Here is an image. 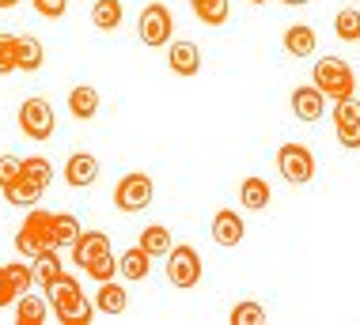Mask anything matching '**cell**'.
Here are the masks:
<instances>
[{"instance_id":"cell-1","label":"cell","mask_w":360,"mask_h":325,"mask_svg":"<svg viewBox=\"0 0 360 325\" xmlns=\"http://www.w3.org/2000/svg\"><path fill=\"white\" fill-rule=\"evenodd\" d=\"M46 299H50V307L57 310V321L61 325H91L95 310H99L95 303H87L80 280L69 277V272H61V277L46 288Z\"/></svg>"},{"instance_id":"cell-2","label":"cell","mask_w":360,"mask_h":325,"mask_svg":"<svg viewBox=\"0 0 360 325\" xmlns=\"http://www.w3.org/2000/svg\"><path fill=\"white\" fill-rule=\"evenodd\" d=\"M15 250L23 253L27 261L42 258L46 250H57V242H53V212H42L34 204V208L27 212L23 227L15 231Z\"/></svg>"},{"instance_id":"cell-3","label":"cell","mask_w":360,"mask_h":325,"mask_svg":"<svg viewBox=\"0 0 360 325\" xmlns=\"http://www.w3.org/2000/svg\"><path fill=\"white\" fill-rule=\"evenodd\" d=\"M311 80H315V87L330 98V102H342V98L356 95V76L342 57H319Z\"/></svg>"},{"instance_id":"cell-4","label":"cell","mask_w":360,"mask_h":325,"mask_svg":"<svg viewBox=\"0 0 360 325\" xmlns=\"http://www.w3.org/2000/svg\"><path fill=\"white\" fill-rule=\"evenodd\" d=\"M152 193H155V185H152L148 174L129 171V174L118 178V185H114V204H118L122 212H141V208L152 204Z\"/></svg>"},{"instance_id":"cell-5","label":"cell","mask_w":360,"mask_h":325,"mask_svg":"<svg viewBox=\"0 0 360 325\" xmlns=\"http://www.w3.org/2000/svg\"><path fill=\"white\" fill-rule=\"evenodd\" d=\"M277 171L285 174V182L292 185H307L311 178H315V155H311V147L304 144H281L277 152Z\"/></svg>"},{"instance_id":"cell-6","label":"cell","mask_w":360,"mask_h":325,"mask_svg":"<svg viewBox=\"0 0 360 325\" xmlns=\"http://www.w3.org/2000/svg\"><path fill=\"white\" fill-rule=\"evenodd\" d=\"M137 34L144 46H171V34H174V19H171V8L167 4H148L137 19Z\"/></svg>"},{"instance_id":"cell-7","label":"cell","mask_w":360,"mask_h":325,"mask_svg":"<svg viewBox=\"0 0 360 325\" xmlns=\"http://www.w3.org/2000/svg\"><path fill=\"white\" fill-rule=\"evenodd\" d=\"M201 253L193 250V246H171L167 253V280L174 284V288H193V284L201 280Z\"/></svg>"},{"instance_id":"cell-8","label":"cell","mask_w":360,"mask_h":325,"mask_svg":"<svg viewBox=\"0 0 360 325\" xmlns=\"http://www.w3.org/2000/svg\"><path fill=\"white\" fill-rule=\"evenodd\" d=\"M19 129H23L31 140H50L53 136V110L46 98H27L19 106Z\"/></svg>"},{"instance_id":"cell-9","label":"cell","mask_w":360,"mask_h":325,"mask_svg":"<svg viewBox=\"0 0 360 325\" xmlns=\"http://www.w3.org/2000/svg\"><path fill=\"white\" fill-rule=\"evenodd\" d=\"M212 242L224 246V250H231V246H239L243 242V234H247V227H243V220H239V212H231V208H220L217 215H212Z\"/></svg>"},{"instance_id":"cell-10","label":"cell","mask_w":360,"mask_h":325,"mask_svg":"<svg viewBox=\"0 0 360 325\" xmlns=\"http://www.w3.org/2000/svg\"><path fill=\"white\" fill-rule=\"evenodd\" d=\"M103 253H110V239L103 231H80V239L72 242V261L76 269H87L91 261H99Z\"/></svg>"},{"instance_id":"cell-11","label":"cell","mask_w":360,"mask_h":325,"mask_svg":"<svg viewBox=\"0 0 360 325\" xmlns=\"http://www.w3.org/2000/svg\"><path fill=\"white\" fill-rule=\"evenodd\" d=\"M323 110H326V95L319 91L315 84H304V87L292 91V114H296L300 121H319Z\"/></svg>"},{"instance_id":"cell-12","label":"cell","mask_w":360,"mask_h":325,"mask_svg":"<svg viewBox=\"0 0 360 325\" xmlns=\"http://www.w3.org/2000/svg\"><path fill=\"white\" fill-rule=\"evenodd\" d=\"M99 178V159L87 152H76L69 155V163H65V182L72 185V190H87V185H95Z\"/></svg>"},{"instance_id":"cell-13","label":"cell","mask_w":360,"mask_h":325,"mask_svg":"<svg viewBox=\"0 0 360 325\" xmlns=\"http://www.w3.org/2000/svg\"><path fill=\"white\" fill-rule=\"evenodd\" d=\"M167 65H171V72H179V76H198L201 72V49L193 42H171Z\"/></svg>"},{"instance_id":"cell-14","label":"cell","mask_w":360,"mask_h":325,"mask_svg":"<svg viewBox=\"0 0 360 325\" xmlns=\"http://www.w3.org/2000/svg\"><path fill=\"white\" fill-rule=\"evenodd\" d=\"M118 272L129 284H137V280H148V272H152V253L144 250V246L137 242L133 250H125L122 258H118Z\"/></svg>"},{"instance_id":"cell-15","label":"cell","mask_w":360,"mask_h":325,"mask_svg":"<svg viewBox=\"0 0 360 325\" xmlns=\"http://www.w3.org/2000/svg\"><path fill=\"white\" fill-rule=\"evenodd\" d=\"M239 201H243V208L262 212L269 201H274V193H269V182H266V178H258V174L243 178V185H239Z\"/></svg>"},{"instance_id":"cell-16","label":"cell","mask_w":360,"mask_h":325,"mask_svg":"<svg viewBox=\"0 0 360 325\" xmlns=\"http://www.w3.org/2000/svg\"><path fill=\"white\" fill-rule=\"evenodd\" d=\"M4 201L8 204H19V208H34V204L42 201V185L31 182L27 174H19L12 185H4Z\"/></svg>"},{"instance_id":"cell-17","label":"cell","mask_w":360,"mask_h":325,"mask_svg":"<svg viewBox=\"0 0 360 325\" xmlns=\"http://www.w3.org/2000/svg\"><path fill=\"white\" fill-rule=\"evenodd\" d=\"M95 307H99L103 314H110V318H118V314H125V307H129V295H125L122 284L103 280L99 284V295H95Z\"/></svg>"},{"instance_id":"cell-18","label":"cell","mask_w":360,"mask_h":325,"mask_svg":"<svg viewBox=\"0 0 360 325\" xmlns=\"http://www.w3.org/2000/svg\"><path fill=\"white\" fill-rule=\"evenodd\" d=\"M69 110H72V117H80V121H91V117L99 114V91L87 87V84L72 87L69 91Z\"/></svg>"},{"instance_id":"cell-19","label":"cell","mask_w":360,"mask_h":325,"mask_svg":"<svg viewBox=\"0 0 360 325\" xmlns=\"http://www.w3.org/2000/svg\"><path fill=\"white\" fill-rule=\"evenodd\" d=\"M122 15H125L122 0H95V8H91V23L99 27V31H118Z\"/></svg>"},{"instance_id":"cell-20","label":"cell","mask_w":360,"mask_h":325,"mask_svg":"<svg viewBox=\"0 0 360 325\" xmlns=\"http://www.w3.org/2000/svg\"><path fill=\"white\" fill-rule=\"evenodd\" d=\"M46 61V49L34 34H19V72H38Z\"/></svg>"},{"instance_id":"cell-21","label":"cell","mask_w":360,"mask_h":325,"mask_svg":"<svg viewBox=\"0 0 360 325\" xmlns=\"http://www.w3.org/2000/svg\"><path fill=\"white\" fill-rule=\"evenodd\" d=\"M190 8L205 27H224L228 23V12H231L228 0H190Z\"/></svg>"},{"instance_id":"cell-22","label":"cell","mask_w":360,"mask_h":325,"mask_svg":"<svg viewBox=\"0 0 360 325\" xmlns=\"http://www.w3.org/2000/svg\"><path fill=\"white\" fill-rule=\"evenodd\" d=\"M15 321L19 325H46V303L38 295H19L15 299Z\"/></svg>"},{"instance_id":"cell-23","label":"cell","mask_w":360,"mask_h":325,"mask_svg":"<svg viewBox=\"0 0 360 325\" xmlns=\"http://www.w3.org/2000/svg\"><path fill=\"white\" fill-rule=\"evenodd\" d=\"M285 49L292 57H311V53H315V31L304 27V23L288 27V31H285Z\"/></svg>"},{"instance_id":"cell-24","label":"cell","mask_w":360,"mask_h":325,"mask_svg":"<svg viewBox=\"0 0 360 325\" xmlns=\"http://www.w3.org/2000/svg\"><path fill=\"white\" fill-rule=\"evenodd\" d=\"M141 246L152 253V258H167L174 242H171V231L163 227V223H152V227L141 231Z\"/></svg>"},{"instance_id":"cell-25","label":"cell","mask_w":360,"mask_h":325,"mask_svg":"<svg viewBox=\"0 0 360 325\" xmlns=\"http://www.w3.org/2000/svg\"><path fill=\"white\" fill-rule=\"evenodd\" d=\"M80 220H76L72 212H57L53 215V242H57V250H61V246H72L76 239H80Z\"/></svg>"},{"instance_id":"cell-26","label":"cell","mask_w":360,"mask_h":325,"mask_svg":"<svg viewBox=\"0 0 360 325\" xmlns=\"http://www.w3.org/2000/svg\"><path fill=\"white\" fill-rule=\"evenodd\" d=\"M61 258H57V250H46L42 258H34V284L38 288H50V284L61 277Z\"/></svg>"},{"instance_id":"cell-27","label":"cell","mask_w":360,"mask_h":325,"mask_svg":"<svg viewBox=\"0 0 360 325\" xmlns=\"http://www.w3.org/2000/svg\"><path fill=\"white\" fill-rule=\"evenodd\" d=\"M334 34L342 38V42H360V12L356 8H342V12H338Z\"/></svg>"},{"instance_id":"cell-28","label":"cell","mask_w":360,"mask_h":325,"mask_svg":"<svg viewBox=\"0 0 360 325\" xmlns=\"http://www.w3.org/2000/svg\"><path fill=\"white\" fill-rule=\"evenodd\" d=\"M19 72V34H0V76Z\"/></svg>"},{"instance_id":"cell-29","label":"cell","mask_w":360,"mask_h":325,"mask_svg":"<svg viewBox=\"0 0 360 325\" xmlns=\"http://www.w3.org/2000/svg\"><path fill=\"white\" fill-rule=\"evenodd\" d=\"M4 269H8V280H12L15 295H27L34 288V269L27 261H12V265H4Z\"/></svg>"},{"instance_id":"cell-30","label":"cell","mask_w":360,"mask_h":325,"mask_svg":"<svg viewBox=\"0 0 360 325\" xmlns=\"http://www.w3.org/2000/svg\"><path fill=\"white\" fill-rule=\"evenodd\" d=\"M23 174H27L31 182H38L42 190L53 182V166H50V159H42V155H31V159H23Z\"/></svg>"},{"instance_id":"cell-31","label":"cell","mask_w":360,"mask_h":325,"mask_svg":"<svg viewBox=\"0 0 360 325\" xmlns=\"http://www.w3.org/2000/svg\"><path fill=\"white\" fill-rule=\"evenodd\" d=\"M87 277H91V280H114V277H118V258H114V253H103V258L99 261H91V265H87Z\"/></svg>"},{"instance_id":"cell-32","label":"cell","mask_w":360,"mask_h":325,"mask_svg":"<svg viewBox=\"0 0 360 325\" xmlns=\"http://www.w3.org/2000/svg\"><path fill=\"white\" fill-rule=\"evenodd\" d=\"M266 321V310L258 307V303H239V307H231V325H262Z\"/></svg>"},{"instance_id":"cell-33","label":"cell","mask_w":360,"mask_h":325,"mask_svg":"<svg viewBox=\"0 0 360 325\" xmlns=\"http://www.w3.org/2000/svg\"><path fill=\"white\" fill-rule=\"evenodd\" d=\"M19 174H23V159H19V155H0V190L12 185Z\"/></svg>"},{"instance_id":"cell-34","label":"cell","mask_w":360,"mask_h":325,"mask_svg":"<svg viewBox=\"0 0 360 325\" xmlns=\"http://www.w3.org/2000/svg\"><path fill=\"white\" fill-rule=\"evenodd\" d=\"M334 121H338V129L360 121V102H356V98H342V102L334 106Z\"/></svg>"},{"instance_id":"cell-35","label":"cell","mask_w":360,"mask_h":325,"mask_svg":"<svg viewBox=\"0 0 360 325\" xmlns=\"http://www.w3.org/2000/svg\"><path fill=\"white\" fill-rule=\"evenodd\" d=\"M31 4L42 19H61L65 8H69V0H31Z\"/></svg>"},{"instance_id":"cell-36","label":"cell","mask_w":360,"mask_h":325,"mask_svg":"<svg viewBox=\"0 0 360 325\" xmlns=\"http://www.w3.org/2000/svg\"><path fill=\"white\" fill-rule=\"evenodd\" d=\"M338 140H342V147H349V152H356L360 147V121L342 125V129H338Z\"/></svg>"},{"instance_id":"cell-37","label":"cell","mask_w":360,"mask_h":325,"mask_svg":"<svg viewBox=\"0 0 360 325\" xmlns=\"http://www.w3.org/2000/svg\"><path fill=\"white\" fill-rule=\"evenodd\" d=\"M19 295H15V288H12V280H8V269L0 265V307H8V303H15Z\"/></svg>"},{"instance_id":"cell-38","label":"cell","mask_w":360,"mask_h":325,"mask_svg":"<svg viewBox=\"0 0 360 325\" xmlns=\"http://www.w3.org/2000/svg\"><path fill=\"white\" fill-rule=\"evenodd\" d=\"M19 0H0V12H8V8H15Z\"/></svg>"},{"instance_id":"cell-39","label":"cell","mask_w":360,"mask_h":325,"mask_svg":"<svg viewBox=\"0 0 360 325\" xmlns=\"http://www.w3.org/2000/svg\"><path fill=\"white\" fill-rule=\"evenodd\" d=\"M281 4H288V8H300V4H311V0H281Z\"/></svg>"},{"instance_id":"cell-40","label":"cell","mask_w":360,"mask_h":325,"mask_svg":"<svg viewBox=\"0 0 360 325\" xmlns=\"http://www.w3.org/2000/svg\"><path fill=\"white\" fill-rule=\"evenodd\" d=\"M250 4H266V0H250Z\"/></svg>"}]
</instances>
